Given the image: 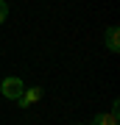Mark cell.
I'll use <instances>...</instances> for the list:
<instances>
[{"mask_svg":"<svg viewBox=\"0 0 120 125\" xmlns=\"http://www.w3.org/2000/svg\"><path fill=\"white\" fill-rule=\"evenodd\" d=\"M22 92H25V83H22L20 78H14V75L3 78V83H0V94H3L6 100H20Z\"/></svg>","mask_w":120,"mask_h":125,"instance_id":"1","label":"cell"},{"mask_svg":"<svg viewBox=\"0 0 120 125\" xmlns=\"http://www.w3.org/2000/svg\"><path fill=\"white\" fill-rule=\"evenodd\" d=\"M42 94H45L42 86H25V92H22V97H20L17 103H20L22 108H28V106H34V103H39Z\"/></svg>","mask_w":120,"mask_h":125,"instance_id":"2","label":"cell"},{"mask_svg":"<svg viewBox=\"0 0 120 125\" xmlns=\"http://www.w3.org/2000/svg\"><path fill=\"white\" fill-rule=\"evenodd\" d=\"M106 47L112 50V53H120V28L117 25L106 28Z\"/></svg>","mask_w":120,"mask_h":125,"instance_id":"3","label":"cell"},{"mask_svg":"<svg viewBox=\"0 0 120 125\" xmlns=\"http://www.w3.org/2000/svg\"><path fill=\"white\" fill-rule=\"evenodd\" d=\"M89 125H120L117 122V111H106V114H95Z\"/></svg>","mask_w":120,"mask_h":125,"instance_id":"4","label":"cell"},{"mask_svg":"<svg viewBox=\"0 0 120 125\" xmlns=\"http://www.w3.org/2000/svg\"><path fill=\"white\" fill-rule=\"evenodd\" d=\"M6 20H9V3H6V0H0V25H3Z\"/></svg>","mask_w":120,"mask_h":125,"instance_id":"5","label":"cell"}]
</instances>
